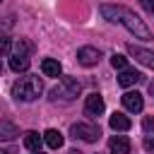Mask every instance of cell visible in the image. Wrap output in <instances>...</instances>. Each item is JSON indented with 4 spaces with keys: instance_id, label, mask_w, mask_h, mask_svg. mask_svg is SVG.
I'll return each mask as SVG.
<instances>
[{
    "instance_id": "484cf974",
    "label": "cell",
    "mask_w": 154,
    "mask_h": 154,
    "mask_svg": "<svg viewBox=\"0 0 154 154\" xmlns=\"http://www.w3.org/2000/svg\"><path fill=\"white\" fill-rule=\"evenodd\" d=\"M31 154H43V152H41V149H36V152H31Z\"/></svg>"
},
{
    "instance_id": "9a60e30c",
    "label": "cell",
    "mask_w": 154,
    "mask_h": 154,
    "mask_svg": "<svg viewBox=\"0 0 154 154\" xmlns=\"http://www.w3.org/2000/svg\"><path fill=\"white\" fill-rule=\"evenodd\" d=\"M41 142H43V135L34 132V130H29V132L24 135V147H26L29 152H36V149H41Z\"/></svg>"
},
{
    "instance_id": "30bf717a",
    "label": "cell",
    "mask_w": 154,
    "mask_h": 154,
    "mask_svg": "<svg viewBox=\"0 0 154 154\" xmlns=\"http://www.w3.org/2000/svg\"><path fill=\"white\" fill-rule=\"evenodd\" d=\"M108 149L111 154H130V140L125 135H113L108 140Z\"/></svg>"
},
{
    "instance_id": "83f0119b",
    "label": "cell",
    "mask_w": 154,
    "mask_h": 154,
    "mask_svg": "<svg viewBox=\"0 0 154 154\" xmlns=\"http://www.w3.org/2000/svg\"><path fill=\"white\" fill-rule=\"evenodd\" d=\"M0 2H2V0H0Z\"/></svg>"
},
{
    "instance_id": "44dd1931",
    "label": "cell",
    "mask_w": 154,
    "mask_h": 154,
    "mask_svg": "<svg viewBox=\"0 0 154 154\" xmlns=\"http://www.w3.org/2000/svg\"><path fill=\"white\" fill-rule=\"evenodd\" d=\"M140 5H142L149 14H154V0H140Z\"/></svg>"
},
{
    "instance_id": "d6986e66",
    "label": "cell",
    "mask_w": 154,
    "mask_h": 154,
    "mask_svg": "<svg viewBox=\"0 0 154 154\" xmlns=\"http://www.w3.org/2000/svg\"><path fill=\"white\" fill-rule=\"evenodd\" d=\"M142 128H144V132H154V116H147L144 120H142Z\"/></svg>"
},
{
    "instance_id": "7a4b0ae2",
    "label": "cell",
    "mask_w": 154,
    "mask_h": 154,
    "mask_svg": "<svg viewBox=\"0 0 154 154\" xmlns=\"http://www.w3.org/2000/svg\"><path fill=\"white\" fill-rule=\"evenodd\" d=\"M41 91H43V82H41L38 77H34V75L19 77V79L12 84V96H14L17 101H34V99L41 96Z\"/></svg>"
},
{
    "instance_id": "6da1fadb",
    "label": "cell",
    "mask_w": 154,
    "mask_h": 154,
    "mask_svg": "<svg viewBox=\"0 0 154 154\" xmlns=\"http://www.w3.org/2000/svg\"><path fill=\"white\" fill-rule=\"evenodd\" d=\"M101 14H103L108 22L123 24L130 34H135V38H142V41H149V38H152L149 26H147L132 10H128V7H123V5H101Z\"/></svg>"
},
{
    "instance_id": "5b68a950",
    "label": "cell",
    "mask_w": 154,
    "mask_h": 154,
    "mask_svg": "<svg viewBox=\"0 0 154 154\" xmlns=\"http://www.w3.org/2000/svg\"><path fill=\"white\" fill-rule=\"evenodd\" d=\"M99 58H101V51L94 48V46H82L77 51V63L84 65V67H94L99 63Z\"/></svg>"
},
{
    "instance_id": "52a82bcc",
    "label": "cell",
    "mask_w": 154,
    "mask_h": 154,
    "mask_svg": "<svg viewBox=\"0 0 154 154\" xmlns=\"http://www.w3.org/2000/svg\"><path fill=\"white\" fill-rule=\"evenodd\" d=\"M103 108H106V103H103V96L101 94L94 91V94L87 96V101H84V113L87 116H101Z\"/></svg>"
},
{
    "instance_id": "cb8c5ba5",
    "label": "cell",
    "mask_w": 154,
    "mask_h": 154,
    "mask_svg": "<svg viewBox=\"0 0 154 154\" xmlns=\"http://www.w3.org/2000/svg\"><path fill=\"white\" fill-rule=\"evenodd\" d=\"M149 94L154 96V82H149Z\"/></svg>"
},
{
    "instance_id": "ac0fdd59",
    "label": "cell",
    "mask_w": 154,
    "mask_h": 154,
    "mask_svg": "<svg viewBox=\"0 0 154 154\" xmlns=\"http://www.w3.org/2000/svg\"><path fill=\"white\" fill-rule=\"evenodd\" d=\"M29 51H31V43H26L24 38H19V41L14 43V53H22V55H26Z\"/></svg>"
},
{
    "instance_id": "8992f818",
    "label": "cell",
    "mask_w": 154,
    "mask_h": 154,
    "mask_svg": "<svg viewBox=\"0 0 154 154\" xmlns=\"http://www.w3.org/2000/svg\"><path fill=\"white\" fill-rule=\"evenodd\" d=\"M125 48H128V53H130L137 63H142V65H147V67H152V70H154V51H147V48L135 46V43H128Z\"/></svg>"
},
{
    "instance_id": "ba28073f",
    "label": "cell",
    "mask_w": 154,
    "mask_h": 154,
    "mask_svg": "<svg viewBox=\"0 0 154 154\" xmlns=\"http://www.w3.org/2000/svg\"><path fill=\"white\" fill-rule=\"evenodd\" d=\"M123 106L130 111V113H140L144 108V99L140 91H125L123 94Z\"/></svg>"
},
{
    "instance_id": "2e32d148",
    "label": "cell",
    "mask_w": 154,
    "mask_h": 154,
    "mask_svg": "<svg viewBox=\"0 0 154 154\" xmlns=\"http://www.w3.org/2000/svg\"><path fill=\"white\" fill-rule=\"evenodd\" d=\"M10 67H12L14 72H24V70H29V55L14 53V55L10 58Z\"/></svg>"
},
{
    "instance_id": "277c9868",
    "label": "cell",
    "mask_w": 154,
    "mask_h": 154,
    "mask_svg": "<svg viewBox=\"0 0 154 154\" xmlns=\"http://www.w3.org/2000/svg\"><path fill=\"white\" fill-rule=\"evenodd\" d=\"M70 132H72V137H79V140H84V142H96V140L101 137L99 125H91V123H75V125L70 128Z\"/></svg>"
},
{
    "instance_id": "ffe728a7",
    "label": "cell",
    "mask_w": 154,
    "mask_h": 154,
    "mask_svg": "<svg viewBox=\"0 0 154 154\" xmlns=\"http://www.w3.org/2000/svg\"><path fill=\"white\" fill-rule=\"evenodd\" d=\"M10 48H12V43H10L7 38H2V36H0V55H7V53H10Z\"/></svg>"
},
{
    "instance_id": "4316f807",
    "label": "cell",
    "mask_w": 154,
    "mask_h": 154,
    "mask_svg": "<svg viewBox=\"0 0 154 154\" xmlns=\"http://www.w3.org/2000/svg\"><path fill=\"white\" fill-rule=\"evenodd\" d=\"M0 72H2V65H0Z\"/></svg>"
},
{
    "instance_id": "3957f363",
    "label": "cell",
    "mask_w": 154,
    "mask_h": 154,
    "mask_svg": "<svg viewBox=\"0 0 154 154\" xmlns=\"http://www.w3.org/2000/svg\"><path fill=\"white\" fill-rule=\"evenodd\" d=\"M79 89H82V84L75 79V77H63L53 89H51V99L53 101H72V99H77L79 96Z\"/></svg>"
},
{
    "instance_id": "9c48e42d",
    "label": "cell",
    "mask_w": 154,
    "mask_h": 154,
    "mask_svg": "<svg viewBox=\"0 0 154 154\" xmlns=\"http://www.w3.org/2000/svg\"><path fill=\"white\" fill-rule=\"evenodd\" d=\"M142 79H144V75L137 72V70H132V67H125V70H120V75H118V84H120V87H132V84H137V82H142Z\"/></svg>"
},
{
    "instance_id": "d4e9b609",
    "label": "cell",
    "mask_w": 154,
    "mask_h": 154,
    "mask_svg": "<svg viewBox=\"0 0 154 154\" xmlns=\"http://www.w3.org/2000/svg\"><path fill=\"white\" fill-rule=\"evenodd\" d=\"M67 154H82V152H79V149H70Z\"/></svg>"
},
{
    "instance_id": "7402d4cb",
    "label": "cell",
    "mask_w": 154,
    "mask_h": 154,
    "mask_svg": "<svg viewBox=\"0 0 154 154\" xmlns=\"http://www.w3.org/2000/svg\"><path fill=\"white\" fill-rule=\"evenodd\" d=\"M144 149L147 152H154V137H147L144 140Z\"/></svg>"
},
{
    "instance_id": "4fadbf2b",
    "label": "cell",
    "mask_w": 154,
    "mask_h": 154,
    "mask_svg": "<svg viewBox=\"0 0 154 154\" xmlns=\"http://www.w3.org/2000/svg\"><path fill=\"white\" fill-rule=\"evenodd\" d=\"M43 142H46L51 149H60V147H63V142H65V137H63L55 128H48V130L43 132Z\"/></svg>"
},
{
    "instance_id": "7c38bea8",
    "label": "cell",
    "mask_w": 154,
    "mask_h": 154,
    "mask_svg": "<svg viewBox=\"0 0 154 154\" xmlns=\"http://www.w3.org/2000/svg\"><path fill=\"white\" fill-rule=\"evenodd\" d=\"M108 125H111L113 130H118V132H125V130L132 128V120H130L128 116H123V113H113L111 120H108Z\"/></svg>"
},
{
    "instance_id": "603a6c76",
    "label": "cell",
    "mask_w": 154,
    "mask_h": 154,
    "mask_svg": "<svg viewBox=\"0 0 154 154\" xmlns=\"http://www.w3.org/2000/svg\"><path fill=\"white\" fill-rule=\"evenodd\" d=\"M0 154H17L14 149H0Z\"/></svg>"
},
{
    "instance_id": "5bb4252c",
    "label": "cell",
    "mask_w": 154,
    "mask_h": 154,
    "mask_svg": "<svg viewBox=\"0 0 154 154\" xmlns=\"http://www.w3.org/2000/svg\"><path fill=\"white\" fill-rule=\"evenodd\" d=\"M19 135L17 125L14 123H7V120H0V142H10Z\"/></svg>"
},
{
    "instance_id": "e0dca14e",
    "label": "cell",
    "mask_w": 154,
    "mask_h": 154,
    "mask_svg": "<svg viewBox=\"0 0 154 154\" xmlns=\"http://www.w3.org/2000/svg\"><path fill=\"white\" fill-rule=\"evenodd\" d=\"M111 65L118 67V70H125V67H128V58L120 55V53H113V55H111Z\"/></svg>"
},
{
    "instance_id": "8fae6325",
    "label": "cell",
    "mask_w": 154,
    "mask_h": 154,
    "mask_svg": "<svg viewBox=\"0 0 154 154\" xmlns=\"http://www.w3.org/2000/svg\"><path fill=\"white\" fill-rule=\"evenodd\" d=\"M41 72H43L46 77H60L63 67H60V63H58L55 58H43V63H41Z\"/></svg>"
}]
</instances>
